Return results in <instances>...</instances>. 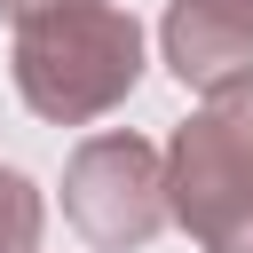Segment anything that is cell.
I'll use <instances>...</instances> for the list:
<instances>
[{"mask_svg":"<svg viewBox=\"0 0 253 253\" xmlns=\"http://www.w3.org/2000/svg\"><path fill=\"white\" fill-rule=\"evenodd\" d=\"M63 213L103 253L150 245L166 221V158L142 134H87L63 166Z\"/></svg>","mask_w":253,"mask_h":253,"instance_id":"cell-3","label":"cell"},{"mask_svg":"<svg viewBox=\"0 0 253 253\" xmlns=\"http://www.w3.org/2000/svg\"><path fill=\"white\" fill-rule=\"evenodd\" d=\"M166 63L182 87H237L253 79V0H174L166 8Z\"/></svg>","mask_w":253,"mask_h":253,"instance_id":"cell-4","label":"cell"},{"mask_svg":"<svg viewBox=\"0 0 253 253\" xmlns=\"http://www.w3.org/2000/svg\"><path fill=\"white\" fill-rule=\"evenodd\" d=\"M166 213L206 253H253V79L206 95L166 150Z\"/></svg>","mask_w":253,"mask_h":253,"instance_id":"cell-2","label":"cell"},{"mask_svg":"<svg viewBox=\"0 0 253 253\" xmlns=\"http://www.w3.org/2000/svg\"><path fill=\"white\" fill-rule=\"evenodd\" d=\"M40 229H47L40 190H32L16 166H0V253H40Z\"/></svg>","mask_w":253,"mask_h":253,"instance_id":"cell-5","label":"cell"},{"mask_svg":"<svg viewBox=\"0 0 253 253\" xmlns=\"http://www.w3.org/2000/svg\"><path fill=\"white\" fill-rule=\"evenodd\" d=\"M134 79H142V24L111 0H71L16 24V95L55 126L119 111Z\"/></svg>","mask_w":253,"mask_h":253,"instance_id":"cell-1","label":"cell"},{"mask_svg":"<svg viewBox=\"0 0 253 253\" xmlns=\"http://www.w3.org/2000/svg\"><path fill=\"white\" fill-rule=\"evenodd\" d=\"M47 8H71V0H0V16H8V24H24V16H47Z\"/></svg>","mask_w":253,"mask_h":253,"instance_id":"cell-6","label":"cell"}]
</instances>
